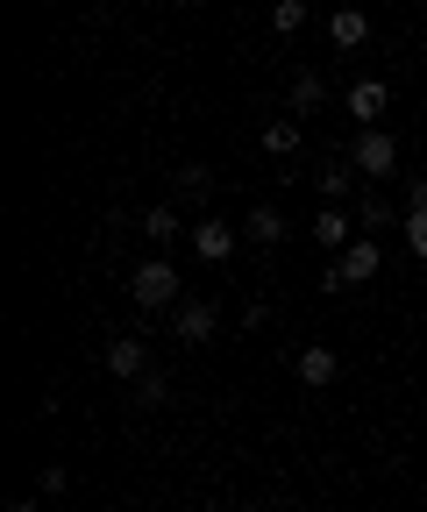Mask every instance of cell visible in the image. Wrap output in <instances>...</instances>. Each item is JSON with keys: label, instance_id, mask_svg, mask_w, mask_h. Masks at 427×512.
<instances>
[{"label": "cell", "instance_id": "1", "mask_svg": "<svg viewBox=\"0 0 427 512\" xmlns=\"http://www.w3.org/2000/svg\"><path fill=\"white\" fill-rule=\"evenodd\" d=\"M129 299H136L143 313H164V306H178V271L164 264V256H150V264H136V278H129Z\"/></svg>", "mask_w": 427, "mask_h": 512}, {"label": "cell", "instance_id": "2", "mask_svg": "<svg viewBox=\"0 0 427 512\" xmlns=\"http://www.w3.org/2000/svg\"><path fill=\"white\" fill-rule=\"evenodd\" d=\"M378 264H385V249H378V242H349L335 264L321 271V285H328V292H342V285H371V278H378Z\"/></svg>", "mask_w": 427, "mask_h": 512}, {"label": "cell", "instance_id": "3", "mask_svg": "<svg viewBox=\"0 0 427 512\" xmlns=\"http://www.w3.org/2000/svg\"><path fill=\"white\" fill-rule=\"evenodd\" d=\"M349 164H356V171H371V178H392V164H399V143L385 136V128H363V136L349 143Z\"/></svg>", "mask_w": 427, "mask_h": 512}, {"label": "cell", "instance_id": "4", "mask_svg": "<svg viewBox=\"0 0 427 512\" xmlns=\"http://www.w3.org/2000/svg\"><path fill=\"white\" fill-rule=\"evenodd\" d=\"M214 320H221V313H214L207 299H178V306H171V335L200 349V342H214Z\"/></svg>", "mask_w": 427, "mask_h": 512}, {"label": "cell", "instance_id": "5", "mask_svg": "<svg viewBox=\"0 0 427 512\" xmlns=\"http://www.w3.org/2000/svg\"><path fill=\"white\" fill-rule=\"evenodd\" d=\"M100 370H107V377H121V384H136V377L150 370V349H143L136 335H121V342H107V356H100Z\"/></svg>", "mask_w": 427, "mask_h": 512}, {"label": "cell", "instance_id": "6", "mask_svg": "<svg viewBox=\"0 0 427 512\" xmlns=\"http://www.w3.org/2000/svg\"><path fill=\"white\" fill-rule=\"evenodd\" d=\"M285 100H292V114H314V107H328V79L321 72H292Z\"/></svg>", "mask_w": 427, "mask_h": 512}, {"label": "cell", "instance_id": "7", "mask_svg": "<svg viewBox=\"0 0 427 512\" xmlns=\"http://www.w3.org/2000/svg\"><path fill=\"white\" fill-rule=\"evenodd\" d=\"M292 370H299V384H314V392H321V384H335V370H342V363H335V349H321V342H314V349H299V363H292Z\"/></svg>", "mask_w": 427, "mask_h": 512}, {"label": "cell", "instance_id": "8", "mask_svg": "<svg viewBox=\"0 0 427 512\" xmlns=\"http://www.w3.org/2000/svg\"><path fill=\"white\" fill-rule=\"evenodd\" d=\"M328 36H335V50H363V43H371V22H363L356 8H335L328 15Z\"/></svg>", "mask_w": 427, "mask_h": 512}, {"label": "cell", "instance_id": "9", "mask_svg": "<svg viewBox=\"0 0 427 512\" xmlns=\"http://www.w3.org/2000/svg\"><path fill=\"white\" fill-rule=\"evenodd\" d=\"M193 249L207 256V264H221V256H235V228L228 221H200L193 228Z\"/></svg>", "mask_w": 427, "mask_h": 512}, {"label": "cell", "instance_id": "10", "mask_svg": "<svg viewBox=\"0 0 427 512\" xmlns=\"http://www.w3.org/2000/svg\"><path fill=\"white\" fill-rule=\"evenodd\" d=\"M314 242H321L328 256H342V249H349V214H342V207H321V221H314Z\"/></svg>", "mask_w": 427, "mask_h": 512}, {"label": "cell", "instance_id": "11", "mask_svg": "<svg viewBox=\"0 0 427 512\" xmlns=\"http://www.w3.org/2000/svg\"><path fill=\"white\" fill-rule=\"evenodd\" d=\"M349 114H356V121H378V114H385V79H356V86H349Z\"/></svg>", "mask_w": 427, "mask_h": 512}, {"label": "cell", "instance_id": "12", "mask_svg": "<svg viewBox=\"0 0 427 512\" xmlns=\"http://www.w3.org/2000/svg\"><path fill=\"white\" fill-rule=\"evenodd\" d=\"M242 235H250V242H285V214L278 207H250V214H242Z\"/></svg>", "mask_w": 427, "mask_h": 512}, {"label": "cell", "instance_id": "13", "mask_svg": "<svg viewBox=\"0 0 427 512\" xmlns=\"http://www.w3.org/2000/svg\"><path fill=\"white\" fill-rule=\"evenodd\" d=\"M349 185H356V164L349 157H328L321 164V200H349Z\"/></svg>", "mask_w": 427, "mask_h": 512}, {"label": "cell", "instance_id": "14", "mask_svg": "<svg viewBox=\"0 0 427 512\" xmlns=\"http://www.w3.org/2000/svg\"><path fill=\"white\" fill-rule=\"evenodd\" d=\"M264 150H271V157H292V150H299V121H271V128H264Z\"/></svg>", "mask_w": 427, "mask_h": 512}, {"label": "cell", "instance_id": "15", "mask_svg": "<svg viewBox=\"0 0 427 512\" xmlns=\"http://www.w3.org/2000/svg\"><path fill=\"white\" fill-rule=\"evenodd\" d=\"M299 22H307V0H271V29L278 36H292Z\"/></svg>", "mask_w": 427, "mask_h": 512}, {"label": "cell", "instance_id": "16", "mask_svg": "<svg viewBox=\"0 0 427 512\" xmlns=\"http://www.w3.org/2000/svg\"><path fill=\"white\" fill-rule=\"evenodd\" d=\"M136 399H143V406H164V399H171V377L143 370V377H136Z\"/></svg>", "mask_w": 427, "mask_h": 512}, {"label": "cell", "instance_id": "17", "mask_svg": "<svg viewBox=\"0 0 427 512\" xmlns=\"http://www.w3.org/2000/svg\"><path fill=\"white\" fill-rule=\"evenodd\" d=\"M143 228H150V242H171V235H178V214H171V207H150Z\"/></svg>", "mask_w": 427, "mask_h": 512}, {"label": "cell", "instance_id": "18", "mask_svg": "<svg viewBox=\"0 0 427 512\" xmlns=\"http://www.w3.org/2000/svg\"><path fill=\"white\" fill-rule=\"evenodd\" d=\"M207 185H214L207 164H186V171H178V192H207Z\"/></svg>", "mask_w": 427, "mask_h": 512}, {"label": "cell", "instance_id": "19", "mask_svg": "<svg viewBox=\"0 0 427 512\" xmlns=\"http://www.w3.org/2000/svg\"><path fill=\"white\" fill-rule=\"evenodd\" d=\"M406 242H413V256L427 264V214H406Z\"/></svg>", "mask_w": 427, "mask_h": 512}, {"label": "cell", "instance_id": "20", "mask_svg": "<svg viewBox=\"0 0 427 512\" xmlns=\"http://www.w3.org/2000/svg\"><path fill=\"white\" fill-rule=\"evenodd\" d=\"M406 200H413V214H427V178H420V185L406 192Z\"/></svg>", "mask_w": 427, "mask_h": 512}]
</instances>
